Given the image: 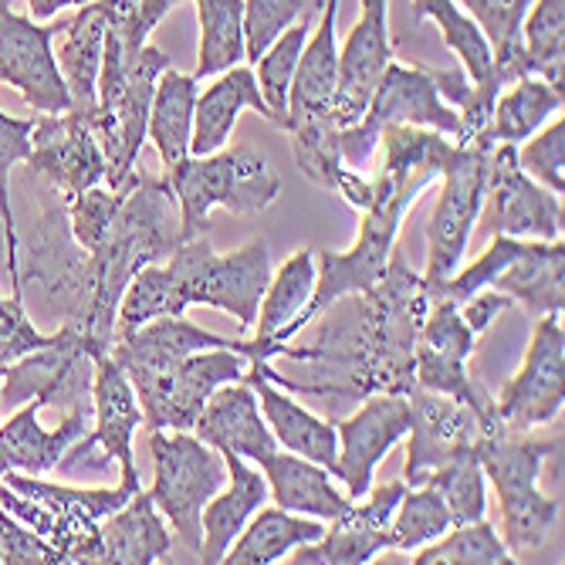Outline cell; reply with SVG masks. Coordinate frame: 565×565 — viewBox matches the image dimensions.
I'll return each mask as SVG.
<instances>
[{
  "mask_svg": "<svg viewBox=\"0 0 565 565\" xmlns=\"http://www.w3.org/2000/svg\"><path fill=\"white\" fill-rule=\"evenodd\" d=\"M28 173L41 177L62 196H78L106 180V157L85 116L75 113H38L31 129Z\"/></svg>",
  "mask_w": 565,
  "mask_h": 565,
  "instance_id": "obj_21",
  "label": "cell"
},
{
  "mask_svg": "<svg viewBox=\"0 0 565 565\" xmlns=\"http://www.w3.org/2000/svg\"><path fill=\"white\" fill-rule=\"evenodd\" d=\"M4 370H8V366H0V376H4Z\"/></svg>",
  "mask_w": 565,
  "mask_h": 565,
  "instance_id": "obj_53",
  "label": "cell"
},
{
  "mask_svg": "<svg viewBox=\"0 0 565 565\" xmlns=\"http://www.w3.org/2000/svg\"><path fill=\"white\" fill-rule=\"evenodd\" d=\"M200 82L193 75H183L177 68H163L157 92H152V109L146 139H152L163 173L173 170L180 160L190 157V132H193V106H196V88Z\"/></svg>",
  "mask_w": 565,
  "mask_h": 565,
  "instance_id": "obj_34",
  "label": "cell"
},
{
  "mask_svg": "<svg viewBox=\"0 0 565 565\" xmlns=\"http://www.w3.org/2000/svg\"><path fill=\"white\" fill-rule=\"evenodd\" d=\"M31 129H34V119H18L0 109V224H4L11 295H24L21 262H18V221H14V203H11V170L31 157Z\"/></svg>",
  "mask_w": 565,
  "mask_h": 565,
  "instance_id": "obj_43",
  "label": "cell"
},
{
  "mask_svg": "<svg viewBox=\"0 0 565 565\" xmlns=\"http://www.w3.org/2000/svg\"><path fill=\"white\" fill-rule=\"evenodd\" d=\"M58 31L62 21L24 18L11 0H0V82L18 88L34 113H72V95L55 62Z\"/></svg>",
  "mask_w": 565,
  "mask_h": 565,
  "instance_id": "obj_18",
  "label": "cell"
},
{
  "mask_svg": "<svg viewBox=\"0 0 565 565\" xmlns=\"http://www.w3.org/2000/svg\"><path fill=\"white\" fill-rule=\"evenodd\" d=\"M24 247L28 250H24V265H21V291L38 288L41 312H47L65 329H72L85 342V349L95 359H102L95 342H92V268H88V254L72 237L68 196H62L55 186L44 183V190H38V217L28 231Z\"/></svg>",
  "mask_w": 565,
  "mask_h": 565,
  "instance_id": "obj_5",
  "label": "cell"
},
{
  "mask_svg": "<svg viewBox=\"0 0 565 565\" xmlns=\"http://www.w3.org/2000/svg\"><path fill=\"white\" fill-rule=\"evenodd\" d=\"M139 488L126 481L119 488H72L41 481V475L8 471L0 475V504L18 522L38 532L58 565L68 562H98L102 565V519L119 511Z\"/></svg>",
  "mask_w": 565,
  "mask_h": 565,
  "instance_id": "obj_4",
  "label": "cell"
},
{
  "mask_svg": "<svg viewBox=\"0 0 565 565\" xmlns=\"http://www.w3.org/2000/svg\"><path fill=\"white\" fill-rule=\"evenodd\" d=\"M92 417L95 430L85 434L68 447L62 465L55 471H75V468H106L109 460H119L122 481L129 488H139V471L132 457V434L142 424L139 396L122 373V366L113 355L95 359V380H92Z\"/></svg>",
  "mask_w": 565,
  "mask_h": 565,
  "instance_id": "obj_13",
  "label": "cell"
},
{
  "mask_svg": "<svg viewBox=\"0 0 565 565\" xmlns=\"http://www.w3.org/2000/svg\"><path fill=\"white\" fill-rule=\"evenodd\" d=\"M406 484L390 481L380 488H370L363 498L349 501L342 515H335L322 539L298 545L288 552L291 565H366L380 552L390 548V525L393 511L403 498Z\"/></svg>",
  "mask_w": 565,
  "mask_h": 565,
  "instance_id": "obj_20",
  "label": "cell"
},
{
  "mask_svg": "<svg viewBox=\"0 0 565 565\" xmlns=\"http://www.w3.org/2000/svg\"><path fill=\"white\" fill-rule=\"evenodd\" d=\"M85 4H92V0H28V11L34 21H47L68 8H85Z\"/></svg>",
  "mask_w": 565,
  "mask_h": 565,
  "instance_id": "obj_52",
  "label": "cell"
},
{
  "mask_svg": "<svg viewBox=\"0 0 565 565\" xmlns=\"http://www.w3.org/2000/svg\"><path fill=\"white\" fill-rule=\"evenodd\" d=\"M386 126L434 129L447 139H460V116L440 98L434 68L399 65L396 58L383 68L363 119L339 129V157L349 170L363 173L380 149V132Z\"/></svg>",
  "mask_w": 565,
  "mask_h": 565,
  "instance_id": "obj_8",
  "label": "cell"
},
{
  "mask_svg": "<svg viewBox=\"0 0 565 565\" xmlns=\"http://www.w3.org/2000/svg\"><path fill=\"white\" fill-rule=\"evenodd\" d=\"M258 468L265 471L268 481V494L275 498L278 508L295 511V515H308V519H322L332 522L335 515L349 508V494H342L332 484V471L308 460L301 454H291L285 447H278L275 454L262 457Z\"/></svg>",
  "mask_w": 565,
  "mask_h": 565,
  "instance_id": "obj_29",
  "label": "cell"
},
{
  "mask_svg": "<svg viewBox=\"0 0 565 565\" xmlns=\"http://www.w3.org/2000/svg\"><path fill=\"white\" fill-rule=\"evenodd\" d=\"M515 160L522 173H529L535 183H542L552 193H565V119L558 113L555 122L529 136L522 146H515Z\"/></svg>",
  "mask_w": 565,
  "mask_h": 565,
  "instance_id": "obj_46",
  "label": "cell"
},
{
  "mask_svg": "<svg viewBox=\"0 0 565 565\" xmlns=\"http://www.w3.org/2000/svg\"><path fill=\"white\" fill-rule=\"evenodd\" d=\"M409 430V403L396 393H373L363 399V406L342 424H335L339 434V454L332 465V478H342L345 494L355 501L373 488L380 460L406 437Z\"/></svg>",
  "mask_w": 565,
  "mask_h": 565,
  "instance_id": "obj_22",
  "label": "cell"
},
{
  "mask_svg": "<svg viewBox=\"0 0 565 565\" xmlns=\"http://www.w3.org/2000/svg\"><path fill=\"white\" fill-rule=\"evenodd\" d=\"M55 342H62V329L47 335L38 332L34 322L28 319L24 295L0 298V366H11L21 355L44 349V345H55Z\"/></svg>",
  "mask_w": 565,
  "mask_h": 565,
  "instance_id": "obj_48",
  "label": "cell"
},
{
  "mask_svg": "<svg viewBox=\"0 0 565 565\" xmlns=\"http://www.w3.org/2000/svg\"><path fill=\"white\" fill-rule=\"evenodd\" d=\"M41 396L14 406V414L0 424V475L21 471V475H47L62 465V457L75 440L88 434L92 406H75L58 427H41Z\"/></svg>",
  "mask_w": 565,
  "mask_h": 565,
  "instance_id": "obj_24",
  "label": "cell"
},
{
  "mask_svg": "<svg viewBox=\"0 0 565 565\" xmlns=\"http://www.w3.org/2000/svg\"><path fill=\"white\" fill-rule=\"evenodd\" d=\"M68 224L92 268V342L109 355L116 312L132 275L160 265L183 244L180 207L163 177L132 173L119 190L88 186L68 200Z\"/></svg>",
  "mask_w": 565,
  "mask_h": 565,
  "instance_id": "obj_2",
  "label": "cell"
},
{
  "mask_svg": "<svg viewBox=\"0 0 565 565\" xmlns=\"http://www.w3.org/2000/svg\"><path fill=\"white\" fill-rule=\"evenodd\" d=\"M478 234H504L519 241H558L565 227L562 196L522 173L515 146L494 142L478 214Z\"/></svg>",
  "mask_w": 565,
  "mask_h": 565,
  "instance_id": "obj_12",
  "label": "cell"
},
{
  "mask_svg": "<svg viewBox=\"0 0 565 565\" xmlns=\"http://www.w3.org/2000/svg\"><path fill=\"white\" fill-rule=\"evenodd\" d=\"M414 565H511L519 562L498 539V532L478 519L468 525H450L437 542L420 545Z\"/></svg>",
  "mask_w": 565,
  "mask_h": 565,
  "instance_id": "obj_42",
  "label": "cell"
},
{
  "mask_svg": "<svg viewBox=\"0 0 565 565\" xmlns=\"http://www.w3.org/2000/svg\"><path fill=\"white\" fill-rule=\"evenodd\" d=\"M565 406V332L558 316L535 319L532 345L522 370L494 396V409L508 434H532L552 424Z\"/></svg>",
  "mask_w": 565,
  "mask_h": 565,
  "instance_id": "obj_17",
  "label": "cell"
},
{
  "mask_svg": "<svg viewBox=\"0 0 565 565\" xmlns=\"http://www.w3.org/2000/svg\"><path fill=\"white\" fill-rule=\"evenodd\" d=\"M515 305L511 301L504 291H498V288H481V291H475L471 298H465L460 301V319L468 322V329L475 332V335H484L488 329H491V322L498 319V316H504L508 308Z\"/></svg>",
  "mask_w": 565,
  "mask_h": 565,
  "instance_id": "obj_50",
  "label": "cell"
},
{
  "mask_svg": "<svg viewBox=\"0 0 565 565\" xmlns=\"http://www.w3.org/2000/svg\"><path fill=\"white\" fill-rule=\"evenodd\" d=\"M555 447L558 440H532L508 430L478 440L484 481L494 484L501 501L504 545L515 558L539 552L562 519V504L539 491L542 465Z\"/></svg>",
  "mask_w": 565,
  "mask_h": 565,
  "instance_id": "obj_7",
  "label": "cell"
},
{
  "mask_svg": "<svg viewBox=\"0 0 565 565\" xmlns=\"http://www.w3.org/2000/svg\"><path fill=\"white\" fill-rule=\"evenodd\" d=\"M322 532H326L322 519L295 515V511H285L278 504L258 508L250 515V522L244 525V532L234 539V545L227 548L224 562L227 565H271V562H281L298 545L322 539Z\"/></svg>",
  "mask_w": 565,
  "mask_h": 565,
  "instance_id": "obj_33",
  "label": "cell"
},
{
  "mask_svg": "<svg viewBox=\"0 0 565 565\" xmlns=\"http://www.w3.org/2000/svg\"><path fill=\"white\" fill-rule=\"evenodd\" d=\"M420 484L434 488L444 498L454 525H468V522L484 519L488 494H484V471L478 460V447H465V450L450 454L447 460H440L437 468H430L420 478Z\"/></svg>",
  "mask_w": 565,
  "mask_h": 565,
  "instance_id": "obj_39",
  "label": "cell"
},
{
  "mask_svg": "<svg viewBox=\"0 0 565 565\" xmlns=\"http://www.w3.org/2000/svg\"><path fill=\"white\" fill-rule=\"evenodd\" d=\"M250 109L265 116L275 126L271 109L265 106L258 78H254L250 65H234L214 78L203 92H196V106H193V132H190V157H207V152L224 149L227 136L234 132L237 116Z\"/></svg>",
  "mask_w": 565,
  "mask_h": 565,
  "instance_id": "obj_26",
  "label": "cell"
},
{
  "mask_svg": "<svg viewBox=\"0 0 565 565\" xmlns=\"http://www.w3.org/2000/svg\"><path fill=\"white\" fill-rule=\"evenodd\" d=\"M312 18H298L288 31H281L271 47L265 55L254 62V78H258V88H262V98L265 106L271 109L275 116V126L285 129V113H288V88H291V78H295V68H298V58H301V47L312 34Z\"/></svg>",
  "mask_w": 565,
  "mask_h": 565,
  "instance_id": "obj_44",
  "label": "cell"
},
{
  "mask_svg": "<svg viewBox=\"0 0 565 565\" xmlns=\"http://www.w3.org/2000/svg\"><path fill=\"white\" fill-rule=\"evenodd\" d=\"M484 31L491 55H494V75L501 85L519 82L529 72V58L522 51V21L535 0H457Z\"/></svg>",
  "mask_w": 565,
  "mask_h": 565,
  "instance_id": "obj_36",
  "label": "cell"
},
{
  "mask_svg": "<svg viewBox=\"0 0 565 565\" xmlns=\"http://www.w3.org/2000/svg\"><path fill=\"white\" fill-rule=\"evenodd\" d=\"M152 488L149 498L173 525L177 539L196 555L203 542V504L227 484L224 454L203 444L193 430H149Z\"/></svg>",
  "mask_w": 565,
  "mask_h": 565,
  "instance_id": "obj_10",
  "label": "cell"
},
{
  "mask_svg": "<svg viewBox=\"0 0 565 565\" xmlns=\"http://www.w3.org/2000/svg\"><path fill=\"white\" fill-rule=\"evenodd\" d=\"M167 265L173 268L186 305L217 308V312L237 319L244 329H254L271 281V258L262 237L247 241L231 254H217L211 247V237L200 234L183 241L167 258Z\"/></svg>",
  "mask_w": 565,
  "mask_h": 565,
  "instance_id": "obj_9",
  "label": "cell"
},
{
  "mask_svg": "<svg viewBox=\"0 0 565 565\" xmlns=\"http://www.w3.org/2000/svg\"><path fill=\"white\" fill-rule=\"evenodd\" d=\"M565 247L558 241H529L508 268L494 275L488 288L504 291L511 301L529 308V316H562L565 308Z\"/></svg>",
  "mask_w": 565,
  "mask_h": 565,
  "instance_id": "obj_32",
  "label": "cell"
},
{
  "mask_svg": "<svg viewBox=\"0 0 565 565\" xmlns=\"http://www.w3.org/2000/svg\"><path fill=\"white\" fill-rule=\"evenodd\" d=\"M247 355L237 349H203L136 390L146 430H193L200 409L224 383H241Z\"/></svg>",
  "mask_w": 565,
  "mask_h": 565,
  "instance_id": "obj_14",
  "label": "cell"
},
{
  "mask_svg": "<svg viewBox=\"0 0 565 565\" xmlns=\"http://www.w3.org/2000/svg\"><path fill=\"white\" fill-rule=\"evenodd\" d=\"M393 62L390 0H359V21L345 44H339V88L332 102V122L352 126L363 119L383 68Z\"/></svg>",
  "mask_w": 565,
  "mask_h": 565,
  "instance_id": "obj_23",
  "label": "cell"
},
{
  "mask_svg": "<svg viewBox=\"0 0 565 565\" xmlns=\"http://www.w3.org/2000/svg\"><path fill=\"white\" fill-rule=\"evenodd\" d=\"M475 332L460 319V305L450 298H437L427 308V319L417 335L414 376L417 386L430 393H444L475 406L478 414H498L494 396L468 373V359L475 355Z\"/></svg>",
  "mask_w": 565,
  "mask_h": 565,
  "instance_id": "obj_19",
  "label": "cell"
},
{
  "mask_svg": "<svg viewBox=\"0 0 565 565\" xmlns=\"http://www.w3.org/2000/svg\"><path fill=\"white\" fill-rule=\"evenodd\" d=\"M200 21L196 72L193 78H217L244 65V0H193Z\"/></svg>",
  "mask_w": 565,
  "mask_h": 565,
  "instance_id": "obj_37",
  "label": "cell"
},
{
  "mask_svg": "<svg viewBox=\"0 0 565 565\" xmlns=\"http://www.w3.org/2000/svg\"><path fill=\"white\" fill-rule=\"evenodd\" d=\"M305 14V0H244V62L254 65L271 41Z\"/></svg>",
  "mask_w": 565,
  "mask_h": 565,
  "instance_id": "obj_47",
  "label": "cell"
},
{
  "mask_svg": "<svg viewBox=\"0 0 565 565\" xmlns=\"http://www.w3.org/2000/svg\"><path fill=\"white\" fill-rule=\"evenodd\" d=\"M177 4H183V0H136V21H139V31L149 38Z\"/></svg>",
  "mask_w": 565,
  "mask_h": 565,
  "instance_id": "obj_51",
  "label": "cell"
},
{
  "mask_svg": "<svg viewBox=\"0 0 565 565\" xmlns=\"http://www.w3.org/2000/svg\"><path fill=\"white\" fill-rule=\"evenodd\" d=\"M491 149H494V136L484 132L465 146L454 142L450 157L444 163L440 196H437V207L427 224V268L420 275L430 301L457 275L460 262H465L468 241H471L478 214H481Z\"/></svg>",
  "mask_w": 565,
  "mask_h": 565,
  "instance_id": "obj_11",
  "label": "cell"
},
{
  "mask_svg": "<svg viewBox=\"0 0 565 565\" xmlns=\"http://www.w3.org/2000/svg\"><path fill=\"white\" fill-rule=\"evenodd\" d=\"M339 4L326 0L319 24H312L288 88L285 132L295 139L298 170L335 193L349 170L339 157V126L332 122V102L339 88Z\"/></svg>",
  "mask_w": 565,
  "mask_h": 565,
  "instance_id": "obj_3",
  "label": "cell"
},
{
  "mask_svg": "<svg viewBox=\"0 0 565 565\" xmlns=\"http://www.w3.org/2000/svg\"><path fill=\"white\" fill-rule=\"evenodd\" d=\"M450 511L444 498L420 484V488H406L396 511H393V525H390V548L396 552H417L420 545L437 542L450 529Z\"/></svg>",
  "mask_w": 565,
  "mask_h": 565,
  "instance_id": "obj_45",
  "label": "cell"
},
{
  "mask_svg": "<svg viewBox=\"0 0 565 565\" xmlns=\"http://www.w3.org/2000/svg\"><path fill=\"white\" fill-rule=\"evenodd\" d=\"M565 106V88L548 85L539 75H525L498 92L491 109V136L494 142L519 146L535 136L555 113Z\"/></svg>",
  "mask_w": 565,
  "mask_h": 565,
  "instance_id": "obj_35",
  "label": "cell"
},
{
  "mask_svg": "<svg viewBox=\"0 0 565 565\" xmlns=\"http://www.w3.org/2000/svg\"><path fill=\"white\" fill-rule=\"evenodd\" d=\"M316 278H319L316 254L305 247L298 254H291V258L278 268V275H271L268 291L258 308V322H254L258 339H275L301 312L316 291Z\"/></svg>",
  "mask_w": 565,
  "mask_h": 565,
  "instance_id": "obj_40",
  "label": "cell"
},
{
  "mask_svg": "<svg viewBox=\"0 0 565 565\" xmlns=\"http://www.w3.org/2000/svg\"><path fill=\"white\" fill-rule=\"evenodd\" d=\"M0 380H4V376H0Z\"/></svg>",
  "mask_w": 565,
  "mask_h": 565,
  "instance_id": "obj_54",
  "label": "cell"
},
{
  "mask_svg": "<svg viewBox=\"0 0 565 565\" xmlns=\"http://www.w3.org/2000/svg\"><path fill=\"white\" fill-rule=\"evenodd\" d=\"M244 380L254 386L258 393V403H262V414L278 440V447L291 450V454H301L308 460H316V465L329 468L335 465V454H339V434H335V424L316 417L312 409H305L301 403L291 399L288 390L275 386L265 373L250 370L244 373Z\"/></svg>",
  "mask_w": 565,
  "mask_h": 565,
  "instance_id": "obj_30",
  "label": "cell"
},
{
  "mask_svg": "<svg viewBox=\"0 0 565 565\" xmlns=\"http://www.w3.org/2000/svg\"><path fill=\"white\" fill-rule=\"evenodd\" d=\"M224 465H227V488H221L207 504H203V515H200L203 542H200L196 558L207 565L224 562L227 548L244 532L250 515L268 501V481L254 468H247L244 457L227 450Z\"/></svg>",
  "mask_w": 565,
  "mask_h": 565,
  "instance_id": "obj_27",
  "label": "cell"
},
{
  "mask_svg": "<svg viewBox=\"0 0 565 565\" xmlns=\"http://www.w3.org/2000/svg\"><path fill=\"white\" fill-rule=\"evenodd\" d=\"M409 403V430H406V468L403 484L417 488L420 478L437 468L450 454L478 447L481 437L501 434L504 424L498 414H478L475 406L450 399L444 393H430L424 386H414L406 393Z\"/></svg>",
  "mask_w": 565,
  "mask_h": 565,
  "instance_id": "obj_16",
  "label": "cell"
},
{
  "mask_svg": "<svg viewBox=\"0 0 565 565\" xmlns=\"http://www.w3.org/2000/svg\"><path fill=\"white\" fill-rule=\"evenodd\" d=\"M106 51V4L92 0L55 34V62L72 95V113L92 119L98 106V72Z\"/></svg>",
  "mask_w": 565,
  "mask_h": 565,
  "instance_id": "obj_28",
  "label": "cell"
},
{
  "mask_svg": "<svg viewBox=\"0 0 565 565\" xmlns=\"http://www.w3.org/2000/svg\"><path fill=\"white\" fill-rule=\"evenodd\" d=\"M163 68H170L167 51H160L157 44H146L139 51V58L129 72V78L122 82V88L98 102L88 126L102 146V157H106V183L109 190H119L132 180L136 173V160L139 149L146 142V126H149V109H152V92H157V82L163 75Z\"/></svg>",
  "mask_w": 565,
  "mask_h": 565,
  "instance_id": "obj_15",
  "label": "cell"
},
{
  "mask_svg": "<svg viewBox=\"0 0 565 565\" xmlns=\"http://www.w3.org/2000/svg\"><path fill=\"white\" fill-rule=\"evenodd\" d=\"M186 308L190 305L180 295L173 268L167 262L146 265L132 275L129 288L122 291L119 312H116V335H126L163 316H186Z\"/></svg>",
  "mask_w": 565,
  "mask_h": 565,
  "instance_id": "obj_38",
  "label": "cell"
},
{
  "mask_svg": "<svg viewBox=\"0 0 565 565\" xmlns=\"http://www.w3.org/2000/svg\"><path fill=\"white\" fill-rule=\"evenodd\" d=\"M522 51L529 72L565 88V0H535L522 21Z\"/></svg>",
  "mask_w": 565,
  "mask_h": 565,
  "instance_id": "obj_41",
  "label": "cell"
},
{
  "mask_svg": "<svg viewBox=\"0 0 565 565\" xmlns=\"http://www.w3.org/2000/svg\"><path fill=\"white\" fill-rule=\"evenodd\" d=\"M193 434L214 450L221 454L231 450L244 460H254V465L278 450V440L262 414L258 393H254L247 380L224 383L221 390H214L207 406L200 409Z\"/></svg>",
  "mask_w": 565,
  "mask_h": 565,
  "instance_id": "obj_25",
  "label": "cell"
},
{
  "mask_svg": "<svg viewBox=\"0 0 565 565\" xmlns=\"http://www.w3.org/2000/svg\"><path fill=\"white\" fill-rule=\"evenodd\" d=\"M180 207L183 241L211 234V211L265 214L281 193V177L258 149H217L207 157H186L163 173Z\"/></svg>",
  "mask_w": 565,
  "mask_h": 565,
  "instance_id": "obj_6",
  "label": "cell"
},
{
  "mask_svg": "<svg viewBox=\"0 0 565 565\" xmlns=\"http://www.w3.org/2000/svg\"><path fill=\"white\" fill-rule=\"evenodd\" d=\"M430 295L424 278L406 265L399 247L376 285L355 295H342L322 308L312 329L301 366L312 380H291L271 363H254L250 370L265 373L275 386L305 396L355 399L363 403L373 393L406 396L417 386L414 355L417 335L427 319Z\"/></svg>",
  "mask_w": 565,
  "mask_h": 565,
  "instance_id": "obj_1",
  "label": "cell"
},
{
  "mask_svg": "<svg viewBox=\"0 0 565 565\" xmlns=\"http://www.w3.org/2000/svg\"><path fill=\"white\" fill-rule=\"evenodd\" d=\"M102 565H152L173 548V535L149 491H136L119 511L102 519Z\"/></svg>",
  "mask_w": 565,
  "mask_h": 565,
  "instance_id": "obj_31",
  "label": "cell"
},
{
  "mask_svg": "<svg viewBox=\"0 0 565 565\" xmlns=\"http://www.w3.org/2000/svg\"><path fill=\"white\" fill-rule=\"evenodd\" d=\"M0 565H58L51 545L0 504Z\"/></svg>",
  "mask_w": 565,
  "mask_h": 565,
  "instance_id": "obj_49",
  "label": "cell"
}]
</instances>
